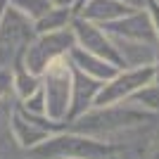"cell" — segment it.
<instances>
[{
    "label": "cell",
    "instance_id": "cell-2",
    "mask_svg": "<svg viewBox=\"0 0 159 159\" xmlns=\"http://www.w3.org/2000/svg\"><path fill=\"white\" fill-rule=\"evenodd\" d=\"M152 79H154V69H152V66H147V69H138V71L116 74V76H112V83H107L105 88L100 86V90L95 93L93 102L98 107L114 105V102H119L121 98H128L133 90L147 86Z\"/></svg>",
    "mask_w": 159,
    "mask_h": 159
},
{
    "label": "cell",
    "instance_id": "cell-8",
    "mask_svg": "<svg viewBox=\"0 0 159 159\" xmlns=\"http://www.w3.org/2000/svg\"><path fill=\"white\" fill-rule=\"evenodd\" d=\"M71 86L76 88V95H74V102H76V105L71 107V116H74V114H81L88 105H90V102H93L95 93L100 90V86H102V83H100V81H95L93 76L83 74V71H76Z\"/></svg>",
    "mask_w": 159,
    "mask_h": 159
},
{
    "label": "cell",
    "instance_id": "cell-1",
    "mask_svg": "<svg viewBox=\"0 0 159 159\" xmlns=\"http://www.w3.org/2000/svg\"><path fill=\"white\" fill-rule=\"evenodd\" d=\"M71 95V79H69V64L64 62V55L50 60L45 66V86H43V100H45V112L52 121H60L66 116Z\"/></svg>",
    "mask_w": 159,
    "mask_h": 159
},
{
    "label": "cell",
    "instance_id": "cell-6",
    "mask_svg": "<svg viewBox=\"0 0 159 159\" xmlns=\"http://www.w3.org/2000/svg\"><path fill=\"white\" fill-rule=\"evenodd\" d=\"M71 57H74V62H76V66H79L81 71H86L88 76H95V79L109 81L112 76L119 74L116 66H109L102 57L88 52V50H79V48H74V50H71Z\"/></svg>",
    "mask_w": 159,
    "mask_h": 159
},
{
    "label": "cell",
    "instance_id": "cell-14",
    "mask_svg": "<svg viewBox=\"0 0 159 159\" xmlns=\"http://www.w3.org/2000/svg\"><path fill=\"white\" fill-rule=\"evenodd\" d=\"M121 2H126V5H131V7H135V10H138V5L143 2V0H121Z\"/></svg>",
    "mask_w": 159,
    "mask_h": 159
},
{
    "label": "cell",
    "instance_id": "cell-15",
    "mask_svg": "<svg viewBox=\"0 0 159 159\" xmlns=\"http://www.w3.org/2000/svg\"><path fill=\"white\" fill-rule=\"evenodd\" d=\"M157 76H159V66H157Z\"/></svg>",
    "mask_w": 159,
    "mask_h": 159
},
{
    "label": "cell",
    "instance_id": "cell-13",
    "mask_svg": "<svg viewBox=\"0 0 159 159\" xmlns=\"http://www.w3.org/2000/svg\"><path fill=\"white\" fill-rule=\"evenodd\" d=\"M150 12H152V19H154V26H157V33H159V5H157V0H150Z\"/></svg>",
    "mask_w": 159,
    "mask_h": 159
},
{
    "label": "cell",
    "instance_id": "cell-5",
    "mask_svg": "<svg viewBox=\"0 0 159 159\" xmlns=\"http://www.w3.org/2000/svg\"><path fill=\"white\" fill-rule=\"evenodd\" d=\"M114 147L95 143V140H86V138H55L50 143L38 147V152H48V154H69V157H83V159H98L100 154L112 152Z\"/></svg>",
    "mask_w": 159,
    "mask_h": 159
},
{
    "label": "cell",
    "instance_id": "cell-12",
    "mask_svg": "<svg viewBox=\"0 0 159 159\" xmlns=\"http://www.w3.org/2000/svg\"><path fill=\"white\" fill-rule=\"evenodd\" d=\"M135 100H140V105L147 107H159V86H150L145 93H138Z\"/></svg>",
    "mask_w": 159,
    "mask_h": 159
},
{
    "label": "cell",
    "instance_id": "cell-4",
    "mask_svg": "<svg viewBox=\"0 0 159 159\" xmlns=\"http://www.w3.org/2000/svg\"><path fill=\"white\" fill-rule=\"evenodd\" d=\"M74 31H76L74 38L81 40L83 50L98 55L102 60H107L109 64L116 66V69L126 66L124 64V57H121V55L116 52V48L112 45V40L105 38V31H102V29H98L95 24H90V21H86V19H76L74 21Z\"/></svg>",
    "mask_w": 159,
    "mask_h": 159
},
{
    "label": "cell",
    "instance_id": "cell-3",
    "mask_svg": "<svg viewBox=\"0 0 159 159\" xmlns=\"http://www.w3.org/2000/svg\"><path fill=\"white\" fill-rule=\"evenodd\" d=\"M69 43H74V33L66 31H48V36L43 40H38L36 45H31V50L26 52V71H31L33 76L40 71H45V66L50 64V60L60 57L69 50Z\"/></svg>",
    "mask_w": 159,
    "mask_h": 159
},
{
    "label": "cell",
    "instance_id": "cell-7",
    "mask_svg": "<svg viewBox=\"0 0 159 159\" xmlns=\"http://www.w3.org/2000/svg\"><path fill=\"white\" fill-rule=\"evenodd\" d=\"M83 12V19H105V21H112V19H119V17H126V14L135 12V7L121 2V0H93L88 7L81 10Z\"/></svg>",
    "mask_w": 159,
    "mask_h": 159
},
{
    "label": "cell",
    "instance_id": "cell-9",
    "mask_svg": "<svg viewBox=\"0 0 159 159\" xmlns=\"http://www.w3.org/2000/svg\"><path fill=\"white\" fill-rule=\"evenodd\" d=\"M66 19H69V10L66 7H60V10H55V7H50L43 17H38V31H57V29L66 26Z\"/></svg>",
    "mask_w": 159,
    "mask_h": 159
},
{
    "label": "cell",
    "instance_id": "cell-11",
    "mask_svg": "<svg viewBox=\"0 0 159 159\" xmlns=\"http://www.w3.org/2000/svg\"><path fill=\"white\" fill-rule=\"evenodd\" d=\"M17 5L19 7H24V5H31V7H26L24 12H29V14H33V17H43V14L52 7V2L50 0H17Z\"/></svg>",
    "mask_w": 159,
    "mask_h": 159
},
{
    "label": "cell",
    "instance_id": "cell-10",
    "mask_svg": "<svg viewBox=\"0 0 159 159\" xmlns=\"http://www.w3.org/2000/svg\"><path fill=\"white\" fill-rule=\"evenodd\" d=\"M14 83H17V90H19L21 98H29L31 93L38 90V79L33 74H26L21 66H19V71H17V76H14Z\"/></svg>",
    "mask_w": 159,
    "mask_h": 159
}]
</instances>
